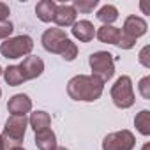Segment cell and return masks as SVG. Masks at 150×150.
Returning a JSON list of instances; mask_svg holds the SVG:
<instances>
[{
    "label": "cell",
    "mask_w": 150,
    "mask_h": 150,
    "mask_svg": "<svg viewBox=\"0 0 150 150\" xmlns=\"http://www.w3.org/2000/svg\"><path fill=\"white\" fill-rule=\"evenodd\" d=\"M104 92V83L94 78L92 74H78L69 80L67 83V96L72 101L81 103H94L97 101Z\"/></svg>",
    "instance_id": "1"
},
{
    "label": "cell",
    "mask_w": 150,
    "mask_h": 150,
    "mask_svg": "<svg viewBox=\"0 0 150 150\" xmlns=\"http://www.w3.org/2000/svg\"><path fill=\"white\" fill-rule=\"evenodd\" d=\"M88 64L92 69V76L99 81L106 83L115 74V58L110 51H94L88 57Z\"/></svg>",
    "instance_id": "2"
},
{
    "label": "cell",
    "mask_w": 150,
    "mask_h": 150,
    "mask_svg": "<svg viewBox=\"0 0 150 150\" xmlns=\"http://www.w3.org/2000/svg\"><path fill=\"white\" fill-rule=\"evenodd\" d=\"M34 50V41L30 35H16V37H9L0 44V53L4 58H23L27 55H30V51Z\"/></svg>",
    "instance_id": "3"
},
{
    "label": "cell",
    "mask_w": 150,
    "mask_h": 150,
    "mask_svg": "<svg viewBox=\"0 0 150 150\" xmlns=\"http://www.w3.org/2000/svg\"><path fill=\"white\" fill-rule=\"evenodd\" d=\"M111 94V101L117 108L120 110H127L134 104V90H132V80L129 76H120L115 85L110 90Z\"/></svg>",
    "instance_id": "4"
},
{
    "label": "cell",
    "mask_w": 150,
    "mask_h": 150,
    "mask_svg": "<svg viewBox=\"0 0 150 150\" xmlns=\"http://www.w3.org/2000/svg\"><path fill=\"white\" fill-rule=\"evenodd\" d=\"M41 42L48 53H55V55L62 57V53L67 48V44L71 42V39L65 35V32L62 28H48V30H44Z\"/></svg>",
    "instance_id": "5"
},
{
    "label": "cell",
    "mask_w": 150,
    "mask_h": 150,
    "mask_svg": "<svg viewBox=\"0 0 150 150\" xmlns=\"http://www.w3.org/2000/svg\"><path fill=\"white\" fill-rule=\"evenodd\" d=\"M134 145H136V138L127 129L110 132L103 139V150H132Z\"/></svg>",
    "instance_id": "6"
},
{
    "label": "cell",
    "mask_w": 150,
    "mask_h": 150,
    "mask_svg": "<svg viewBox=\"0 0 150 150\" xmlns=\"http://www.w3.org/2000/svg\"><path fill=\"white\" fill-rule=\"evenodd\" d=\"M18 67H20L23 78L27 81V80H35V78L41 76L42 71H44V62H42V58H39L35 55H28V57L23 58V62Z\"/></svg>",
    "instance_id": "7"
},
{
    "label": "cell",
    "mask_w": 150,
    "mask_h": 150,
    "mask_svg": "<svg viewBox=\"0 0 150 150\" xmlns=\"http://www.w3.org/2000/svg\"><path fill=\"white\" fill-rule=\"evenodd\" d=\"M146 30H148L146 21H145L143 18L136 16V14L127 16V18H125V21H124V27H122V32H124L125 35L132 37V39H138V37L145 35V34H146Z\"/></svg>",
    "instance_id": "8"
},
{
    "label": "cell",
    "mask_w": 150,
    "mask_h": 150,
    "mask_svg": "<svg viewBox=\"0 0 150 150\" xmlns=\"http://www.w3.org/2000/svg\"><path fill=\"white\" fill-rule=\"evenodd\" d=\"M76 16H78V13L71 4H57L53 21L58 27H72L76 23Z\"/></svg>",
    "instance_id": "9"
},
{
    "label": "cell",
    "mask_w": 150,
    "mask_h": 150,
    "mask_svg": "<svg viewBox=\"0 0 150 150\" xmlns=\"http://www.w3.org/2000/svg\"><path fill=\"white\" fill-rule=\"evenodd\" d=\"M7 110L11 115H20V117H25L27 113L32 111V99L27 96V94H16L9 99L7 103Z\"/></svg>",
    "instance_id": "10"
},
{
    "label": "cell",
    "mask_w": 150,
    "mask_h": 150,
    "mask_svg": "<svg viewBox=\"0 0 150 150\" xmlns=\"http://www.w3.org/2000/svg\"><path fill=\"white\" fill-rule=\"evenodd\" d=\"M71 34L76 37L80 42H90L96 37V27L88 20H80V21H76L72 25Z\"/></svg>",
    "instance_id": "11"
},
{
    "label": "cell",
    "mask_w": 150,
    "mask_h": 150,
    "mask_svg": "<svg viewBox=\"0 0 150 150\" xmlns=\"http://www.w3.org/2000/svg\"><path fill=\"white\" fill-rule=\"evenodd\" d=\"M35 146L39 150H55L57 148V134L51 129L35 132Z\"/></svg>",
    "instance_id": "12"
},
{
    "label": "cell",
    "mask_w": 150,
    "mask_h": 150,
    "mask_svg": "<svg viewBox=\"0 0 150 150\" xmlns=\"http://www.w3.org/2000/svg\"><path fill=\"white\" fill-rule=\"evenodd\" d=\"M55 9H57L55 0H41V2L35 6V14L42 23H50V21H53Z\"/></svg>",
    "instance_id": "13"
},
{
    "label": "cell",
    "mask_w": 150,
    "mask_h": 150,
    "mask_svg": "<svg viewBox=\"0 0 150 150\" xmlns=\"http://www.w3.org/2000/svg\"><path fill=\"white\" fill-rule=\"evenodd\" d=\"M96 37L104 44H117L118 37H120V28H117L113 25H103L96 30Z\"/></svg>",
    "instance_id": "14"
},
{
    "label": "cell",
    "mask_w": 150,
    "mask_h": 150,
    "mask_svg": "<svg viewBox=\"0 0 150 150\" xmlns=\"http://www.w3.org/2000/svg\"><path fill=\"white\" fill-rule=\"evenodd\" d=\"M28 124H30V127L34 129V132H39V131L50 129V125H51V117H50V113H46V111L39 110V111L30 113Z\"/></svg>",
    "instance_id": "15"
},
{
    "label": "cell",
    "mask_w": 150,
    "mask_h": 150,
    "mask_svg": "<svg viewBox=\"0 0 150 150\" xmlns=\"http://www.w3.org/2000/svg\"><path fill=\"white\" fill-rule=\"evenodd\" d=\"M2 76H4V80H6V83H7L9 87H20V85L25 81V78H23V74H21V71H20L18 65H9V67H6L4 72H2Z\"/></svg>",
    "instance_id": "16"
},
{
    "label": "cell",
    "mask_w": 150,
    "mask_h": 150,
    "mask_svg": "<svg viewBox=\"0 0 150 150\" xmlns=\"http://www.w3.org/2000/svg\"><path fill=\"white\" fill-rule=\"evenodd\" d=\"M97 20L103 25H113L118 20V9L115 6H111V4H106L97 11Z\"/></svg>",
    "instance_id": "17"
},
{
    "label": "cell",
    "mask_w": 150,
    "mask_h": 150,
    "mask_svg": "<svg viewBox=\"0 0 150 150\" xmlns=\"http://www.w3.org/2000/svg\"><path fill=\"white\" fill-rule=\"evenodd\" d=\"M134 127L138 129L139 134L148 136L150 134V111L148 110H141L136 118H134Z\"/></svg>",
    "instance_id": "18"
},
{
    "label": "cell",
    "mask_w": 150,
    "mask_h": 150,
    "mask_svg": "<svg viewBox=\"0 0 150 150\" xmlns=\"http://www.w3.org/2000/svg\"><path fill=\"white\" fill-rule=\"evenodd\" d=\"M71 6L76 9V13L80 11V13L88 14V13H92V11L99 6V0H74Z\"/></svg>",
    "instance_id": "19"
},
{
    "label": "cell",
    "mask_w": 150,
    "mask_h": 150,
    "mask_svg": "<svg viewBox=\"0 0 150 150\" xmlns=\"http://www.w3.org/2000/svg\"><path fill=\"white\" fill-rule=\"evenodd\" d=\"M134 44H136V39L125 35V34L120 30V37H118V42H117L115 46H118L120 50H131V48H134Z\"/></svg>",
    "instance_id": "20"
},
{
    "label": "cell",
    "mask_w": 150,
    "mask_h": 150,
    "mask_svg": "<svg viewBox=\"0 0 150 150\" xmlns=\"http://www.w3.org/2000/svg\"><path fill=\"white\" fill-rule=\"evenodd\" d=\"M78 57V46H76V42H69L67 44V48L64 50V53H62V58L64 60H67V62H72L74 58Z\"/></svg>",
    "instance_id": "21"
},
{
    "label": "cell",
    "mask_w": 150,
    "mask_h": 150,
    "mask_svg": "<svg viewBox=\"0 0 150 150\" xmlns=\"http://www.w3.org/2000/svg\"><path fill=\"white\" fill-rule=\"evenodd\" d=\"M13 30H14V25L9 21V20H6V21H0V39H9V35L13 34Z\"/></svg>",
    "instance_id": "22"
},
{
    "label": "cell",
    "mask_w": 150,
    "mask_h": 150,
    "mask_svg": "<svg viewBox=\"0 0 150 150\" xmlns=\"http://www.w3.org/2000/svg\"><path fill=\"white\" fill-rule=\"evenodd\" d=\"M138 88H139V94L143 96V99H150V76L141 78Z\"/></svg>",
    "instance_id": "23"
},
{
    "label": "cell",
    "mask_w": 150,
    "mask_h": 150,
    "mask_svg": "<svg viewBox=\"0 0 150 150\" xmlns=\"http://www.w3.org/2000/svg\"><path fill=\"white\" fill-rule=\"evenodd\" d=\"M148 51H150V46H145L141 51H139V64L143 67H150V60H148Z\"/></svg>",
    "instance_id": "24"
},
{
    "label": "cell",
    "mask_w": 150,
    "mask_h": 150,
    "mask_svg": "<svg viewBox=\"0 0 150 150\" xmlns=\"http://www.w3.org/2000/svg\"><path fill=\"white\" fill-rule=\"evenodd\" d=\"M9 14H11L9 6L4 4V2H0V21H6V20L9 18Z\"/></svg>",
    "instance_id": "25"
},
{
    "label": "cell",
    "mask_w": 150,
    "mask_h": 150,
    "mask_svg": "<svg viewBox=\"0 0 150 150\" xmlns=\"http://www.w3.org/2000/svg\"><path fill=\"white\" fill-rule=\"evenodd\" d=\"M55 150H69V148H65V146H57Z\"/></svg>",
    "instance_id": "26"
},
{
    "label": "cell",
    "mask_w": 150,
    "mask_h": 150,
    "mask_svg": "<svg viewBox=\"0 0 150 150\" xmlns=\"http://www.w3.org/2000/svg\"><path fill=\"white\" fill-rule=\"evenodd\" d=\"M0 150H2V136H0Z\"/></svg>",
    "instance_id": "27"
},
{
    "label": "cell",
    "mask_w": 150,
    "mask_h": 150,
    "mask_svg": "<svg viewBox=\"0 0 150 150\" xmlns=\"http://www.w3.org/2000/svg\"><path fill=\"white\" fill-rule=\"evenodd\" d=\"M2 72H4V69H2V67H0V76H2Z\"/></svg>",
    "instance_id": "28"
},
{
    "label": "cell",
    "mask_w": 150,
    "mask_h": 150,
    "mask_svg": "<svg viewBox=\"0 0 150 150\" xmlns=\"http://www.w3.org/2000/svg\"><path fill=\"white\" fill-rule=\"evenodd\" d=\"M14 150H25V148H23V146H20V148H14Z\"/></svg>",
    "instance_id": "29"
},
{
    "label": "cell",
    "mask_w": 150,
    "mask_h": 150,
    "mask_svg": "<svg viewBox=\"0 0 150 150\" xmlns=\"http://www.w3.org/2000/svg\"><path fill=\"white\" fill-rule=\"evenodd\" d=\"M143 150H148V145H145V148H143Z\"/></svg>",
    "instance_id": "30"
},
{
    "label": "cell",
    "mask_w": 150,
    "mask_h": 150,
    "mask_svg": "<svg viewBox=\"0 0 150 150\" xmlns=\"http://www.w3.org/2000/svg\"><path fill=\"white\" fill-rule=\"evenodd\" d=\"M0 97H2V88H0Z\"/></svg>",
    "instance_id": "31"
}]
</instances>
